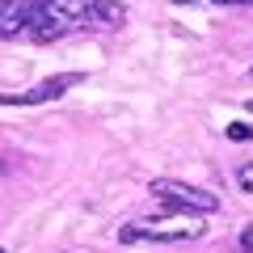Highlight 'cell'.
<instances>
[{"label":"cell","instance_id":"cell-1","mask_svg":"<svg viewBox=\"0 0 253 253\" xmlns=\"http://www.w3.org/2000/svg\"><path fill=\"white\" fill-rule=\"evenodd\" d=\"M207 232V224H203L199 215H181V219H135V224H126L123 232H118V241L135 245V241H161V245H186V241H199V236Z\"/></svg>","mask_w":253,"mask_h":253},{"label":"cell","instance_id":"cell-2","mask_svg":"<svg viewBox=\"0 0 253 253\" xmlns=\"http://www.w3.org/2000/svg\"><path fill=\"white\" fill-rule=\"evenodd\" d=\"M81 26H84V0H42V9L30 26V38L46 46L68 34H81Z\"/></svg>","mask_w":253,"mask_h":253},{"label":"cell","instance_id":"cell-3","mask_svg":"<svg viewBox=\"0 0 253 253\" xmlns=\"http://www.w3.org/2000/svg\"><path fill=\"white\" fill-rule=\"evenodd\" d=\"M148 190H152V199H161L165 207L186 211V215H211V211H219V199L211 194V190L190 186V181H177V177H152Z\"/></svg>","mask_w":253,"mask_h":253},{"label":"cell","instance_id":"cell-4","mask_svg":"<svg viewBox=\"0 0 253 253\" xmlns=\"http://www.w3.org/2000/svg\"><path fill=\"white\" fill-rule=\"evenodd\" d=\"M84 76L81 72H59V76H46V81H38L34 89H21V93H0V106H46V101L63 97V93L72 89V84H81Z\"/></svg>","mask_w":253,"mask_h":253},{"label":"cell","instance_id":"cell-5","mask_svg":"<svg viewBox=\"0 0 253 253\" xmlns=\"http://www.w3.org/2000/svg\"><path fill=\"white\" fill-rule=\"evenodd\" d=\"M123 21H126V9L118 0H84L81 34H114V30H123Z\"/></svg>","mask_w":253,"mask_h":253},{"label":"cell","instance_id":"cell-6","mask_svg":"<svg viewBox=\"0 0 253 253\" xmlns=\"http://www.w3.org/2000/svg\"><path fill=\"white\" fill-rule=\"evenodd\" d=\"M42 0H0V38H17L30 34Z\"/></svg>","mask_w":253,"mask_h":253},{"label":"cell","instance_id":"cell-7","mask_svg":"<svg viewBox=\"0 0 253 253\" xmlns=\"http://www.w3.org/2000/svg\"><path fill=\"white\" fill-rule=\"evenodd\" d=\"M236 186H241L245 194H253V161H245L241 169H236Z\"/></svg>","mask_w":253,"mask_h":253},{"label":"cell","instance_id":"cell-8","mask_svg":"<svg viewBox=\"0 0 253 253\" xmlns=\"http://www.w3.org/2000/svg\"><path fill=\"white\" fill-rule=\"evenodd\" d=\"M228 139L245 144V139H253V126H249V123H232V126H228Z\"/></svg>","mask_w":253,"mask_h":253},{"label":"cell","instance_id":"cell-9","mask_svg":"<svg viewBox=\"0 0 253 253\" xmlns=\"http://www.w3.org/2000/svg\"><path fill=\"white\" fill-rule=\"evenodd\" d=\"M236 245H241V253H253V224H245V228H241Z\"/></svg>","mask_w":253,"mask_h":253},{"label":"cell","instance_id":"cell-10","mask_svg":"<svg viewBox=\"0 0 253 253\" xmlns=\"http://www.w3.org/2000/svg\"><path fill=\"white\" fill-rule=\"evenodd\" d=\"M173 4H253V0H173Z\"/></svg>","mask_w":253,"mask_h":253},{"label":"cell","instance_id":"cell-11","mask_svg":"<svg viewBox=\"0 0 253 253\" xmlns=\"http://www.w3.org/2000/svg\"><path fill=\"white\" fill-rule=\"evenodd\" d=\"M245 110H249V114H253V97H249V101H245Z\"/></svg>","mask_w":253,"mask_h":253},{"label":"cell","instance_id":"cell-12","mask_svg":"<svg viewBox=\"0 0 253 253\" xmlns=\"http://www.w3.org/2000/svg\"><path fill=\"white\" fill-rule=\"evenodd\" d=\"M0 253H4V249H0Z\"/></svg>","mask_w":253,"mask_h":253}]
</instances>
